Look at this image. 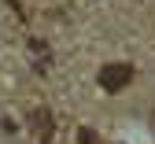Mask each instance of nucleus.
<instances>
[{
    "mask_svg": "<svg viewBox=\"0 0 155 144\" xmlns=\"http://www.w3.org/2000/svg\"><path fill=\"white\" fill-rule=\"evenodd\" d=\"M129 81H133V67H129V63H107V67L100 70V85H104L107 92H122Z\"/></svg>",
    "mask_w": 155,
    "mask_h": 144,
    "instance_id": "nucleus-1",
    "label": "nucleus"
},
{
    "mask_svg": "<svg viewBox=\"0 0 155 144\" xmlns=\"http://www.w3.org/2000/svg\"><path fill=\"white\" fill-rule=\"evenodd\" d=\"M81 144H100V140H96V133H92V129H81Z\"/></svg>",
    "mask_w": 155,
    "mask_h": 144,
    "instance_id": "nucleus-2",
    "label": "nucleus"
}]
</instances>
